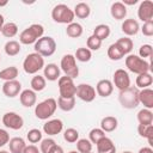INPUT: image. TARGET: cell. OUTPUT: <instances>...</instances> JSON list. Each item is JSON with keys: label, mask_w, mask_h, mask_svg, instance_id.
<instances>
[{"label": "cell", "mask_w": 153, "mask_h": 153, "mask_svg": "<svg viewBox=\"0 0 153 153\" xmlns=\"http://www.w3.org/2000/svg\"><path fill=\"white\" fill-rule=\"evenodd\" d=\"M43 33H44V27L41 24H31L20 32L19 43L25 45L35 44L41 37H43Z\"/></svg>", "instance_id": "6da1fadb"}, {"label": "cell", "mask_w": 153, "mask_h": 153, "mask_svg": "<svg viewBox=\"0 0 153 153\" xmlns=\"http://www.w3.org/2000/svg\"><path fill=\"white\" fill-rule=\"evenodd\" d=\"M139 88L130 86L123 91H120L118 93V102L124 109H135L140 102H139Z\"/></svg>", "instance_id": "7a4b0ae2"}, {"label": "cell", "mask_w": 153, "mask_h": 153, "mask_svg": "<svg viewBox=\"0 0 153 153\" xmlns=\"http://www.w3.org/2000/svg\"><path fill=\"white\" fill-rule=\"evenodd\" d=\"M51 18L55 23L59 24H71L74 22V12L73 10H71L69 6L65 5V4H59L56 6H54V8L51 10Z\"/></svg>", "instance_id": "3957f363"}, {"label": "cell", "mask_w": 153, "mask_h": 153, "mask_svg": "<svg viewBox=\"0 0 153 153\" xmlns=\"http://www.w3.org/2000/svg\"><path fill=\"white\" fill-rule=\"evenodd\" d=\"M44 66V57L37 53L27 54L23 61V69L26 74H37Z\"/></svg>", "instance_id": "277c9868"}, {"label": "cell", "mask_w": 153, "mask_h": 153, "mask_svg": "<svg viewBox=\"0 0 153 153\" xmlns=\"http://www.w3.org/2000/svg\"><path fill=\"white\" fill-rule=\"evenodd\" d=\"M124 63H126V67L128 68V71H130L134 74L147 73V72L151 71L149 62L141 59L139 55H134V54L127 55V57L124 60Z\"/></svg>", "instance_id": "5b68a950"}, {"label": "cell", "mask_w": 153, "mask_h": 153, "mask_svg": "<svg viewBox=\"0 0 153 153\" xmlns=\"http://www.w3.org/2000/svg\"><path fill=\"white\" fill-rule=\"evenodd\" d=\"M57 109V102L54 98H47L35 105V115L38 120H48L50 118Z\"/></svg>", "instance_id": "8992f818"}, {"label": "cell", "mask_w": 153, "mask_h": 153, "mask_svg": "<svg viewBox=\"0 0 153 153\" xmlns=\"http://www.w3.org/2000/svg\"><path fill=\"white\" fill-rule=\"evenodd\" d=\"M33 48L35 53L39 54L43 57H48L56 51V42L50 36H43L35 43Z\"/></svg>", "instance_id": "52a82bcc"}, {"label": "cell", "mask_w": 153, "mask_h": 153, "mask_svg": "<svg viewBox=\"0 0 153 153\" xmlns=\"http://www.w3.org/2000/svg\"><path fill=\"white\" fill-rule=\"evenodd\" d=\"M60 69L65 73L66 76H69L72 79L76 78L79 75V67L76 65V60L74 55L72 54H66L62 56L61 62H60Z\"/></svg>", "instance_id": "ba28073f"}, {"label": "cell", "mask_w": 153, "mask_h": 153, "mask_svg": "<svg viewBox=\"0 0 153 153\" xmlns=\"http://www.w3.org/2000/svg\"><path fill=\"white\" fill-rule=\"evenodd\" d=\"M57 86H59V92L60 97L69 98V97H75L76 92V85L74 84L73 79L69 76H60L57 80Z\"/></svg>", "instance_id": "9c48e42d"}, {"label": "cell", "mask_w": 153, "mask_h": 153, "mask_svg": "<svg viewBox=\"0 0 153 153\" xmlns=\"http://www.w3.org/2000/svg\"><path fill=\"white\" fill-rule=\"evenodd\" d=\"M2 124L12 130H19L24 126V120L19 114L14 111H8L2 116Z\"/></svg>", "instance_id": "30bf717a"}, {"label": "cell", "mask_w": 153, "mask_h": 153, "mask_svg": "<svg viewBox=\"0 0 153 153\" xmlns=\"http://www.w3.org/2000/svg\"><path fill=\"white\" fill-rule=\"evenodd\" d=\"M112 85L118 88L120 91H123L128 87H130V76L127 71L118 68L115 71L114 76H112Z\"/></svg>", "instance_id": "8fae6325"}, {"label": "cell", "mask_w": 153, "mask_h": 153, "mask_svg": "<svg viewBox=\"0 0 153 153\" xmlns=\"http://www.w3.org/2000/svg\"><path fill=\"white\" fill-rule=\"evenodd\" d=\"M96 88L90 85V84H79L76 86V92H75V96L81 99L82 102H86V103H91L96 98Z\"/></svg>", "instance_id": "7c38bea8"}, {"label": "cell", "mask_w": 153, "mask_h": 153, "mask_svg": "<svg viewBox=\"0 0 153 153\" xmlns=\"http://www.w3.org/2000/svg\"><path fill=\"white\" fill-rule=\"evenodd\" d=\"M137 17L143 23L148 20H153V1L151 0L141 1L137 8Z\"/></svg>", "instance_id": "4fadbf2b"}, {"label": "cell", "mask_w": 153, "mask_h": 153, "mask_svg": "<svg viewBox=\"0 0 153 153\" xmlns=\"http://www.w3.org/2000/svg\"><path fill=\"white\" fill-rule=\"evenodd\" d=\"M62 129H63V122L60 118L48 120L43 124V131L48 136H55V135L60 134L62 131Z\"/></svg>", "instance_id": "5bb4252c"}, {"label": "cell", "mask_w": 153, "mask_h": 153, "mask_svg": "<svg viewBox=\"0 0 153 153\" xmlns=\"http://www.w3.org/2000/svg\"><path fill=\"white\" fill-rule=\"evenodd\" d=\"M22 92V82L19 80H10L2 84V93L8 98H14Z\"/></svg>", "instance_id": "9a60e30c"}, {"label": "cell", "mask_w": 153, "mask_h": 153, "mask_svg": "<svg viewBox=\"0 0 153 153\" xmlns=\"http://www.w3.org/2000/svg\"><path fill=\"white\" fill-rule=\"evenodd\" d=\"M114 92V85L112 81L109 79H102L96 85V93L103 98L109 97Z\"/></svg>", "instance_id": "2e32d148"}, {"label": "cell", "mask_w": 153, "mask_h": 153, "mask_svg": "<svg viewBox=\"0 0 153 153\" xmlns=\"http://www.w3.org/2000/svg\"><path fill=\"white\" fill-rule=\"evenodd\" d=\"M19 100H20V104L25 108H31L33 105H36V102H37V96H36V92L32 91L31 88H26V90H23L20 93H19Z\"/></svg>", "instance_id": "e0dca14e"}, {"label": "cell", "mask_w": 153, "mask_h": 153, "mask_svg": "<svg viewBox=\"0 0 153 153\" xmlns=\"http://www.w3.org/2000/svg\"><path fill=\"white\" fill-rule=\"evenodd\" d=\"M121 30L127 37L135 36L140 31V25H139L137 20H135L133 18H129V19H124L123 20V23L121 25Z\"/></svg>", "instance_id": "ac0fdd59"}, {"label": "cell", "mask_w": 153, "mask_h": 153, "mask_svg": "<svg viewBox=\"0 0 153 153\" xmlns=\"http://www.w3.org/2000/svg\"><path fill=\"white\" fill-rule=\"evenodd\" d=\"M43 76L45 80L56 81L61 76V69L56 63H48L43 68Z\"/></svg>", "instance_id": "d6986e66"}, {"label": "cell", "mask_w": 153, "mask_h": 153, "mask_svg": "<svg viewBox=\"0 0 153 153\" xmlns=\"http://www.w3.org/2000/svg\"><path fill=\"white\" fill-rule=\"evenodd\" d=\"M139 102L145 109H153V90L147 87L139 91Z\"/></svg>", "instance_id": "ffe728a7"}, {"label": "cell", "mask_w": 153, "mask_h": 153, "mask_svg": "<svg viewBox=\"0 0 153 153\" xmlns=\"http://www.w3.org/2000/svg\"><path fill=\"white\" fill-rule=\"evenodd\" d=\"M96 147H97V153H116V146L114 141L108 136L99 140Z\"/></svg>", "instance_id": "44dd1931"}, {"label": "cell", "mask_w": 153, "mask_h": 153, "mask_svg": "<svg viewBox=\"0 0 153 153\" xmlns=\"http://www.w3.org/2000/svg\"><path fill=\"white\" fill-rule=\"evenodd\" d=\"M110 14L116 20H123L127 16V6H124L121 1H116L110 7Z\"/></svg>", "instance_id": "7402d4cb"}, {"label": "cell", "mask_w": 153, "mask_h": 153, "mask_svg": "<svg viewBox=\"0 0 153 153\" xmlns=\"http://www.w3.org/2000/svg\"><path fill=\"white\" fill-rule=\"evenodd\" d=\"M117 126H118V121L114 116H105L100 121V129L104 133H111V131L116 130Z\"/></svg>", "instance_id": "603a6c76"}, {"label": "cell", "mask_w": 153, "mask_h": 153, "mask_svg": "<svg viewBox=\"0 0 153 153\" xmlns=\"http://www.w3.org/2000/svg\"><path fill=\"white\" fill-rule=\"evenodd\" d=\"M8 146H10V152L11 153H23L24 148L26 147V142L23 137H12L8 141Z\"/></svg>", "instance_id": "cb8c5ba5"}, {"label": "cell", "mask_w": 153, "mask_h": 153, "mask_svg": "<svg viewBox=\"0 0 153 153\" xmlns=\"http://www.w3.org/2000/svg\"><path fill=\"white\" fill-rule=\"evenodd\" d=\"M74 16L76 18H80V19H86L88 18V16L91 14V8L88 6V4L86 2H78L75 6H74Z\"/></svg>", "instance_id": "d4e9b609"}, {"label": "cell", "mask_w": 153, "mask_h": 153, "mask_svg": "<svg viewBox=\"0 0 153 153\" xmlns=\"http://www.w3.org/2000/svg\"><path fill=\"white\" fill-rule=\"evenodd\" d=\"M153 82V76L151 75L149 72L147 73H141V74H137L136 79H135V84H136V87L137 88H147L152 85Z\"/></svg>", "instance_id": "484cf974"}, {"label": "cell", "mask_w": 153, "mask_h": 153, "mask_svg": "<svg viewBox=\"0 0 153 153\" xmlns=\"http://www.w3.org/2000/svg\"><path fill=\"white\" fill-rule=\"evenodd\" d=\"M137 121H139V124H143V126H151L153 123V112L152 110L149 109H141L139 112H137V116H136Z\"/></svg>", "instance_id": "4316f807"}, {"label": "cell", "mask_w": 153, "mask_h": 153, "mask_svg": "<svg viewBox=\"0 0 153 153\" xmlns=\"http://www.w3.org/2000/svg\"><path fill=\"white\" fill-rule=\"evenodd\" d=\"M137 133L141 137L147 139L149 147L153 146V126H143V124H139L137 126Z\"/></svg>", "instance_id": "83f0119b"}, {"label": "cell", "mask_w": 153, "mask_h": 153, "mask_svg": "<svg viewBox=\"0 0 153 153\" xmlns=\"http://www.w3.org/2000/svg\"><path fill=\"white\" fill-rule=\"evenodd\" d=\"M84 32V29H82V25L76 23V22H73L71 24L67 25V29H66V35L71 38H79Z\"/></svg>", "instance_id": "f1b7e54d"}, {"label": "cell", "mask_w": 153, "mask_h": 153, "mask_svg": "<svg viewBox=\"0 0 153 153\" xmlns=\"http://www.w3.org/2000/svg\"><path fill=\"white\" fill-rule=\"evenodd\" d=\"M30 86H31V90L35 91V92H41L47 86V80L43 75H39V74H35V76H32L31 81H30Z\"/></svg>", "instance_id": "f546056e"}, {"label": "cell", "mask_w": 153, "mask_h": 153, "mask_svg": "<svg viewBox=\"0 0 153 153\" xmlns=\"http://www.w3.org/2000/svg\"><path fill=\"white\" fill-rule=\"evenodd\" d=\"M57 108H60L62 111H72L75 106V97H69V98H65V97H59L57 98Z\"/></svg>", "instance_id": "4dcf8cb0"}, {"label": "cell", "mask_w": 153, "mask_h": 153, "mask_svg": "<svg viewBox=\"0 0 153 153\" xmlns=\"http://www.w3.org/2000/svg\"><path fill=\"white\" fill-rule=\"evenodd\" d=\"M19 74V71L16 66H10L0 71V79L4 81H10V80H16Z\"/></svg>", "instance_id": "1f68e13d"}, {"label": "cell", "mask_w": 153, "mask_h": 153, "mask_svg": "<svg viewBox=\"0 0 153 153\" xmlns=\"http://www.w3.org/2000/svg\"><path fill=\"white\" fill-rule=\"evenodd\" d=\"M110 32H111V30H110V26L108 24H98L93 29V33L92 35L96 36L98 39H100L103 42L104 39H106L110 36Z\"/></svg>", "instance_id": "d6a6232c"}, {"label": "cell", "mask_w": 153, "mask_h": 153, "mask_svg": "<svg viewBox=\"0 0 153 153\" xmlns=\"http://www.w3.org/2000/svg\"><path fill=\"white\" fill-rule=\"evenodd\" d=\"M20 49H22L20 43L18 41H14V39L7 41L5 43V45H4V50H5L6 55H8V56H16V55H18L20 53Z\"/></svg>", "instance_id": "836d02e7"}, {"label": "cell", "mask_w": 153, "mask_h": 153, "mask_svg": "<svg viewBox=\"0 0 153 153\" xmlns=\"http://www.w3.org/2000/svg\"><path fill=\"white\" fill-rule=\"evenodd\" d=\"M108 57L112 61H120L121 59L124 57V53L116 43H112L108 48Z\"/></svg>", "instance_id": "e575fe53"}, {"label": "cell", "mask_w": 153, "mask_h": 153, "mask_svg": "<svg viewBox=\"0 0 153 153\" xmlns=\"http://www.w3.org/2000/svg\"><path fill=\"white\" fill-rule=\"evenodd\" d=\"M17 33H18V25L16 23L8 22V23H5L4 24L2 30H1V35L4 37H6V38H13Z\"/></svg>", "instance_id": "d590c367"}, {"label": "cell", "mask_w": 153, "mask_h": 153, "mask_svg": "<svg viewBox=\"0 0 153 153\" xmlns=\"http://www.w3.org/2000/svg\"><path fill=\"white\" fill-rule=\"evenodd\" d=\"M115 43L122 49V51L124 53V55H129L130 51L133 50V47H134V43H133L131 38H129V37H127V36L118 38Z\"/></svg>", "instance_id": "8d00e7d4"}, {"label": "cell", "mask_w": 153, "mask_h": 153, "mask_svg": "<svg viewBox=\"0 0 153 153\" xmlns=\"http://www.w3.org/2000/svg\"><path fill=\"white\" fill-rule=\"evenodd\" d=\"M74 57H75V60H78L80 62H88L92 59V51L88 50L86 47H81V48L76 49Z\"/></svg>", "instance_id": "74e56055"}, {"label": "cell", "mask_w": 153, "mask_h": 153, "mask_svg": "<svg viewBox=\"0 0 153 153\" xmlns=\"http://www.w3.org/2000/svg\"><path fill=\"white\" fill-rule=\"evenodd\" d=\"M92 143L88 139H79L76 141V151L79 153H90L92 152Z\"/></svg>", "instance_id": "f35d334b"}, {"label": "cell", "mask_w": 153, "mask_h": 153, "mask_svg": "<svg viewBox=\"0 0 153 153\" xmlns=\"http://www.w3.org/2000/svg\"><path fill=\"white\" fill-rule=\"evenodd\" d=\"M42 135H43V134H42V131H41L39 129L33 128V129H30V130L27 131L26 139H27V141H29L30 143L35 145V143H38V142L42 141Z\"/></svg>", "instance_id": "ab89813d"}, {"label": "cell", "mask_w": 153, "mask_h": 153, "mask_svg": "<svg viewBox=\"0 0 153 153\" xmlns=\"http://www.w3.org/2000/svg\"><path fill=\"white\" fill-rule=\"evenodd\" d=\"M63 139L69 143H74L79 140V131L74 128H67L63 131Z\"/></svg>", "instance_id": "60d3db41"}, {"label": "cell", "mask_w": 153, "mask_h": 153, "mask_svg": "<svg viewBox=\"0 0 153 153\" xmlns=\"http://www.w3.org/2000/svg\"><path fill=\"white\" fill-rule=\"evenodd\" d=\"M103 137H105V133L100 129V128H93L90 130L88 133V140L91 141V143L93 145H97V142L99 140H102Z\"/></svg>", "instance_id": "b9f144b4"}, {"label": "cell", "mask_w": 153, "mask_h": 153, "mask_svg": "<svg viewBox=\"0 0 153 153\" xmlns=\"http://www.w3.org/2000/svg\"><path fill=\"white\" fill-rule=\"evenodd\" d=\"M56 145L55 140L51 137H47V139H42L41 143H39V152L41 153H49V151Z\"/></svg>", "instance_id": "7bdbcfd3"}, {"label": "cell", "mask_w": 153, "mask_h": 153, "mask_svg": "<svg viewBox=\"0 0 153 153\" xmlns=\"http://www.w3.org/2000/svg\"><path fill=\"white\" fill-rule=\"evenodd\" d=\"M86 47H87V49L91 50V51H92V50H99L100 47H102V41L98 39L96 36L91 35V36L87 38V41H86Z\"/></svg>", "instance_id": "ee69618b"}, {"label": "cell", "mask_w": 153, "mask_h": 153, "mask_svg": "<svg viewBox=\"0 0 153 153\" xmlns=\"http://www.w3.org/2000/svg\"><path fill=\"white\" fill-rule=\"evenodd\" d=\"M153 54V48L151 44H142L139 49V56L141 59H146V57H151Z\"/></svg>", "instance_id": "f6af8a7d"}, {"label": "cell", "mask_w": 153, "mask_h": 153, "mask_svg": "<svg viewBox=\"0 0 153 153\" xmlns=\"http://www.w3.org/2000/svg\"><path fill=\"white\" fill-rule=\"evenodd\" d=\"M140 30L143 36H147V37L153 36V20H148V22L143 23V25L140 27Z\"/></svg>", "instance_id": "bcb514c9"}, {"label": "cell", "mask_w": 153, "mask_h": 153, "mask_svg": "<svg viewBox=\"0 0 153 153\" xmlns=\"http://www.w3.org/2000/svg\"><path fill=\"white\" fill-rule=\"evenodd\" d=\"M10 141V134L7 130L0 128V147H4Z\"/></svg>", "instance_id": "7dc6e473"}, {"label": "cell", "mask_w": 153, "mask_h": 153, "mask_svg": "<svg viewBox=\"0 0 153 153\" xmlns=\"http://www.w3.org/2000/svg\"><path fill=\"white\" fill-rule=\"evenodd\" d=\"M23 153H41L38 147L36 145H26V147L24 148V152Z\"/></svg>", "instance_id": "c3c4849f"}, {"label": "cell", "mask_w": 153, "mask_h": 153, "mask_svg": "<svg viewBox=\"0 0 153 153\" xmlns=\"http://www.w3.org/2000/svg\"><path fill=\"white\" fill-rule=\"evenodd\" d=\"M49 153H65V151H63V148L61 147V146H59L57 143L49 151Z\"/></svg>", "instance_id": "681fc988"}, {"label": "cell", "mask_w": 153, "mask_h": 153, "mask_svg": "<svg viewBox=\"0 0 153 153\" xmlns=\"http://www.w3.org/2000/svg\"><path fill=\"white\" fill-rule=\"evenodd\" d=\"M137 153H153V149H152V147H142V148H140L139 149V152Z\"/></svg>", "instance_id": "f907efd6"}, {"label": "cell", "mask_w": 153, "mask_h": 153, "mask_svg": "<svg viewBox=\"0 0 153 153\" xmlns=\"http://www.w3.org/2000/svg\"><path fill=\"white\" fill-rule=\"evenodd\" d=\"M124 6H127V5H135L136 2H137V0H123V1H121Z\"/></svg>", "instance_id": "816d5d0a"}, {"label": "cell", "mask_w": 153, "mask_h": 153, "mask_svg": "<svg viewBox=\"0 0 153 153\" xmlns=\"http://www.w3.org/2000/svg\"><path fill=\"white\" fill-rule=\"evenodd\" d=\"M4 24H5V18H4V16L0 13V33H1V30H2Z\"/></svg>", "instance_id": "f5cc1de1"}, {"label": "cell", "mask_w": 153, "mask_h": 153, "mask_svg": "<svg viewBox=\"0 0 153 153\" xmlns=\"http://www.w3.org/2000/svg\"><path fill=\"white\" fill-rule=\"evenodd\" d=\"M8 4V1L7 0H4V1H0V7H4V6H6Z\"/></svg>", "instance_id": "db71d44e"}, {"label": "cell", "mask_w": 153, "mask_h": 153, "mask_svg": "<svg viewBox=\"0 0 153 153\" xmlns=\"http://www.w3.org/2000/svg\"><path fill=\"white\" fill-rule=\"evenodd\" d=\"M0 153H11V152H8V151H5V149H1V151H0Z\"/></svg>", "instance_id": "11a10c76"}, {"label": "cell", "mask_w": 153, "mask_h": 153, "mask_svg": "<svg viewBox=\"0 0 153 153\" xmlns=\"http://www.w3.org/2000/svg\"><path fill=\"white\" fill-rule=\"evenodd\" d=\"M68 153H79L78 151H71V152H68Z\"/></svg>", "instance_id": "9f6ffc18"}, {"label": "cell", "mask_w": 153, "mask_h": 153, "mask_svg": "<svg viewBox=\"0 0 153 153\" xmlns=\"http://www.w3.org/2000/svg\"><path fill=\"white\" fill-rule=\"evenodd\" d=\"M122 153H133V152H130V151H124V152H122Z\"/></svg>", "instance_id": "6f0895ef"}, {"label": "cell", "mask_w": 153, "mask_h": 153, "mask_svg": "<svg viewBox=\"0 0 153 153\" xmlns=\"http://www.w3.org/2000/svg\"><path fill=\"white\" fill-rule=\"evenodd\" d=\"M0 61H1V56H0Z\"/></svg>", "instance_id": "680465c9"}, {"label": "cell", "mask_w": 153, "mask_h": 153, "mask_svg": "<svg viewBox=\"0 0 153 153\" xmlns=\"http://www.w3.org/2000/svg\"><path fill=\"white\" fill-rule=\"evenodd\" d=\"M90 153H92V152H90Z\"/></svg>", "instance_id": "91938a15"}]
</instances>
